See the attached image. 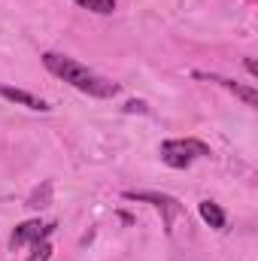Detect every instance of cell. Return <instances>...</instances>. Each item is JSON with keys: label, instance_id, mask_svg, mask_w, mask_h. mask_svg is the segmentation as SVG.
I'll return each instance as SVG.
<instances>
[{"label": "cell", "instance_id": "6", "mask_svg": "<svg viewBox=\"0 0 258 261\" xmlns=\"http://www.w3.org/2000/svg\"><path fill=\"white\" fill-rule=\"evenodd\" d=\"M200 79H210V82H219V85H225L228 91H234L246 107H258V91L255 88H246V85H237V82H231V79H222V76H203L200 73Z\"/></svg>", "mask_w": 258, "mask_h": 261}, {"label": "cell", "instance_id": "10", "mask_svg": "<svg viewBox=\"0 0 258 261\" xmlns=\"http://www.w3.org/2000/svg\"><path fill=\"white\" fill-rule=\"evenodd\" d=\"M246 70H249L252 76H255V73H258V67H255V61H252V58H246Z\"/></svg>", "mask_w": 258, "mask_h": 261}, {"label": "cell", "instance_id": "9", "mask_svg": "<svg viewBox=\"0 0 258 261\" xmlns=\"http://www.w3.org/2000/svg\"><path fill=\"white\" fill-rule=\"evenodd\" d=\"M49 258H52V246H49L46 240H40V243H37V249L31 252V258H28V261H49Z\"/></svg>", "mask_w": 258, "mask_h": 261}, {"label": "cell", "instance_id": "4", "mask_svg": "<svg viewBox=\"0 0 258 261\" xmlns=\"http://www.w3.org/2000/svg\"><path fill=\"white\" fill-rule=\"evenodd\" d=\"M55 231V225H43L40 219H31V222H21L15 231H12V246H24V243H40L46 240L49 234Z\"/></svg>", "mask_w": 258, "mask_h": 261}, {"label": "cell", "instance_id": "3", "mask_svg": "<svg viewBox=\"0 0 258 261\" xmlns=\"http://www.w3.org/2000/svg\"><path fill=\"white\" fill-rule=\"evenodd\" d=\"M125 197H128V200H146V203L158 206V210L164 213V225H167V231L173 228V219L183 213V206H179V200H176V197L158 195V192H125Z\"/></svg>", "mask_w": 258, "mask_h": 261}, {"label": "cell", "instance_id": "2", "mask_svg": "<svg viewBox=\"0 0 258 261\" xmlns=\"http://www.w3.org/2000/svg\"><path fill=\"white\" fill-rule=\"evenodd\" d=\"M158 152H161V161L167 167L183 170V167L192 164L194 158H207L210 155V146L200 143V140H167V143H161Z\"/></svg>", "mask_w": 258, "mask_h": 261}, {"label": "cell", "instance_id": "5", "mask_svg": "<svg viewBox=\"0 0 258 261\" xmlns=\"http://www.w3.org/2000/svg\"><path fill=\"white\" fill-rule=\"evenodd\" d=\"M0 94L6 97V100H12V103H18V107H28V110H37V113H49L52 107L43 100V97H37V94H31V91H24V88H12V85H0Z\"/></svg>", "mask_w": 258, "mask_h": 261}, {"label": "cell", "instance_id": "1", "mask_svg": "<svg viewBox=\"0 0 258 261\" xmlns=\"http://www.w3.org/2000/svg\"><path fill=\"white\" fill-rule=\"evenodd\" d=\"M43 64H46L49 73H55L58 79L70 82L82 94H91V97H116L119 94V82L104 79L100 73L88 70L85 64H79L76 58H67V55H58V52H46L43 55Z\"/></svg>", "mask_w": 258, "mask_h": 261}, {"label": "cell", "instance_id": "8", "mask_svg": "<svg viewBox=\"0 0 258 261\" xmlns=\"http://www.w3.org/2000/svg\"><path fill=\"white\" fill-rule=\"evenodd\" d=\"M76 3L85 6V9H91V12H100V15H110L116 9V0H76Z\"/></svg>", "mask_w": 258, "mask_h": 261}, {"label": "cell", "instance_id": "7", "mask_svg": "<svg viewBox=\"0 0 258 261\" xmlns=\"http://www.w3.org/2000/svg\"><path fill=\"white\" fill-rule=\"evenodd\" d=\"M197 213H200V219L210 225V228H225V213H222V206L219 203H213V200H200V206H197Z\"/></svg>", "mask_w": 258, "mask_h": 261}]
</instances>
